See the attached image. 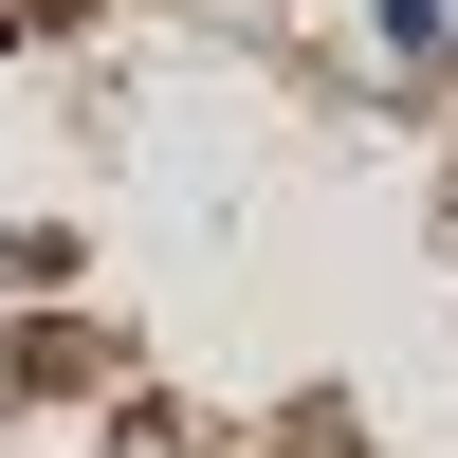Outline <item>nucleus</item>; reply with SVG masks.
<instances>
[{
    "mask_svg": "<svg viewBox=\"0 0 458 458\" xmlns=\"http://www.w3.org/2000/svg\"><path fill=\"white\" fill-rule=\"evenodd\" d=\"M440 19H458V0H367V55H386V73H440Z\"/></svg>",
    "mask_w": 458,
    "mask_h": 458,
    "instance_id": "f257e3e1",
    "label": "nucleus"
},
{
    "mask_svg": "<svg viewBox=\"0 0 458 458\" xmlns=\"http://www.w3.org/2000/svg\"><path fill=\"white\" fill-rule=\"evenodd\" d=\"M440 73H458V19H440Z\"/></svg>",
    "mask_w": 458,
    "mask_h": 458,
    "instance_id": "f03ea898",
    "label": "nucleus"
}]
</instances>
